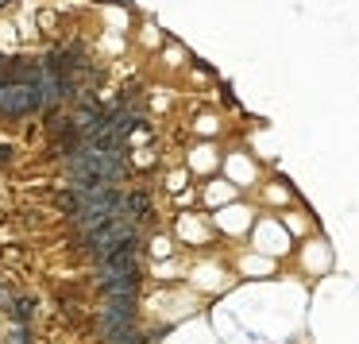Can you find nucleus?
Listing matches in <instances>:
<instances>
[{
	"mask_svg": "<svg viewBox=\"0 0 359 344\" xmlns=\"http://www.w3.org/2000/svg\"><path fill=\"white\" fill-rule=\"evenodd\" d=\"M124 209H128V217H132V220H143V217L151 213V201H147L143 194H132V197H128Z\"/></svg>",
	"mask_w": 359,
	"mask_h": 344,
	"instance_id": "1",
	"label": "nucleus"
},
{
	"mask_svg": "<svg viewBox=\"0 0 359 344\" xmlns=\"http://www.w3.org/2000/svg\"><path fill=\"white\" fill-rule=\"evenodd\" d=\"M8 159H12V147L8 143H0V163H8Z\"/></svg>",
	"mask_w": 359,
	"mask_h": 344,
	"instance_id": "2",
	"label": "nucleus"
}]
</instances>
